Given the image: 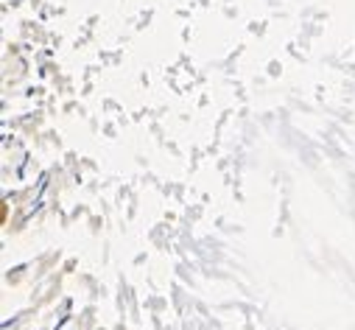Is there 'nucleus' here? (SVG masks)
<instances>
[]
</instances>
